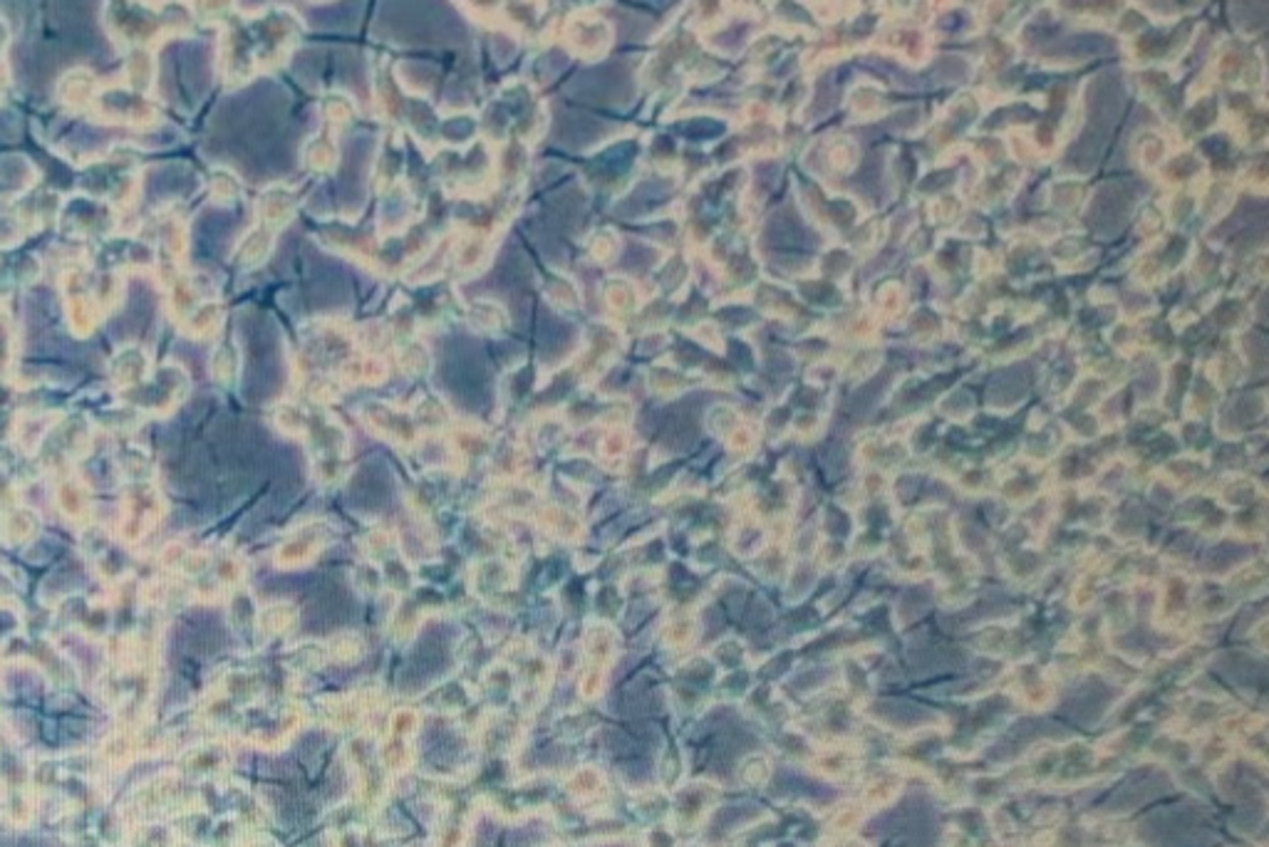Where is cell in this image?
I'll list each match as a JSON object with an SVG mask.
<instances>
[{"instance_id": "2", "label": "cell", "mask_w": 1269, "mask_h": 847, "mask_svg": "<svg viewBox=\"0 0 1269 847\" xmlns=\"http://www.w3.org/2000/svg\"><path fill=\"white\" fill-rule=\"evenodd\" d=\"M365 652V647H362V640L358 634H338L332 637V640L326 644V657L328 659H336V662H355V659L362 657Z\"/></svg>"}, {"instance_id": "3", "label": "cell", "mask_w": 1269, "mask_h": 847, "mask_svg": "<svg viewBox=\"0 0 1269 847\" xmlns=\"http://www.w3.org/2000/svg\"><path fill=\"white\" fill-rule=\"evenodd\" d=\"M626 452H628V438H626V434H622V432H612V434H608L606 438H602V456L616 458V456H622Z\"/></svg>"}, {"instance_id": "1", "label": "cell", "mask_w": 1269, "mask_h": 847, "mask_svg": "<svg viewBox=\"0 0 1269 847\" xmlns=\"http://www.w3.org/2000/svg\"><path fill=\"white\" fill-rule=\"evenodd\" d=\"M618 650V632L610 624H588L586 637H582V672L578 682L582 699H598L606 692L610 667L616 664Z\"/></svg>"}]
</instances>
